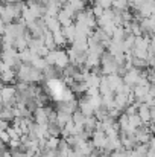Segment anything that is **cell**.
Returning <instances> with one entry per match:
<instances>
[{"label": "cell", "instance_id": "2", "mask_svg": "<svg viewBox=\"0 0 155 157\" xmlns=\"http://www.w3.org/2000/svg\"><path fill=\"white\" fill-rule=\"evenodd\" d=\"M0 95H2V101L5 107H14L15 105V87L14 86H3L0 87Z\"/></svg>", "mask_w": 155, "mask_h": 157}, {"label": "cell", "instance_id": "1", "mask_svg": "<svg viewBox=\"0 0 155 157\" xmlns=\"http://www.w3.org/2000/svg\"><path fill=\"white\" fill-rule=\"evenodd\" d=\"M24 8V2H12V3H2L0 5V20L8 25L20 18L21 11Z\"/></svg>", "mask_w": 155, "mask_h": 157}, {"label": "cell", "instance_id": "4", "mask_svg": "<svg viewBox=\"0 0 155 157\" xmlns=\"http://www.w3.org/2000/svg\"><path fill=\"white\" fill-rule=\"evenodd\" d=\"M142 70H143V69H142ZM142 70L131 67L129 70H126V72L123 73V76H122L123 82H125L126 86H129V87H134V86L137 84V81L140 79V76H142Z\"/></svg>", "mask_w": 155, "mask_h": 157}, {"label": "cell", "instance_id": "15", "mask_svg": "<svg viewBox=\"0 0 155 157\" xmlns=\"http://www.w3.org/2000/svg\"><path fill=\"white\" fill-rule=\"evenodd\" d=\"M31 66H32L34 69H38V70H41V72H43L49 64L46 63V59H44L43 56H34V59L31 61Z\"/></svg>", "mask_w": 155, "mask_h": 157}, {"label": "cell", "instance_id": "21", "mask_svg": "<svg viewBox=\"0 0 155 157\" xmlns=\"http://www.w3.org/2000/svg\"><path fill=\"white\" fill-rule=\"evenodd\" d=\"M90 9V12L94 15V18H98V17H101L102 15V12H103V9L101 8V6H98V5H93L91 8H88Z\"/></svg>", "mask_w": 155, "mask_h": 157}, {"label": "cell", "instance_id": "20", "mask_svg": "<svg viewBox=\"0 0 155 157\" xmlns=\"http://www.w3.org/2000/svg\"><path fill=\"white\" fill-rule=\"evenodd\" d=\"M93 5H98L102 9H111L113 8V0H93Z\"/></svg>", "mask_w": 155, "mask_h": 157}, {"label": "cell", "instance_id": "19", "mask_svg": "<svg viewBox=\"0 0 155 157\" xmlns=\"http://www.w3.org/2000/svg\"><path fill=\"white\" fill-rule=\"evenodd\" d=\"M85 117H87V116H84L79 110H76V111H73V113H72V121H73V124H75V125H82V127H84Z\"/></svg>", "mask_w": 155, "mask_h": 157}, {"label": "cell", "instance_id": "5", "mask_svg": "<svg viewBox=\"0 0 155 157\" xmlns=\"http://www.w3.org/2000/svg\"><path fill=\"white\" fill-rule=\"evenodd\" d=\"M78 110H79L84 116H93V114H94V108L91 107L90 101L87 99V96H84L82 99L78 101Z\"/></svg>", "mask_w": 155, "mask_h": 157}, {"label": "cell", "instance_id": "16", "mask_svg": "<svg viewBox=\"0 0 155 157\" xmlns=\"http://www.w3.org/2000/svg\"><path fill=\"white\" fill-rule=\"evenodd\" d=\"M96 125H98V119L94 116H87L85 117V122H84V130L91 133L93 130H96Z\"/></svg>", "mask_w": 155, "mask_h": 157}, {"label": "cell", "instance_id": "7", "mask_svg": "<svg viewBox=\"0 0 155 157\" xmlns=\"http://www.w3.org/2000/svg\"><path fill=\"white\" fill-rule=\"evenodd\" d=\"M70 61H68V56H67V52L64 51V49H58V55H56V61H55V64H53V67L55 69H59V70H62L67 64H68Z\"/></svg>", "mask_w": 155, "mask_h": 157}, {"label": "cell", "instance_id": "3", "mask_svg": "<svg viewBox=\"0 0 155 157\" xmlns=\"http://www.w3.org/2000/svg\"><path fill=\"white\" fill-rule=\"evenodd\" d=\"M0 59L6 64V66H9V67H12V69H15L21 61L18 59V52L14 49V48H11V49H6V51H2V55H0Z\"/></svg>", "mask_w": 155, "mask_h": 157}, {"label": "cell", "instance_id": "8", "mask_svg": "<svg viewBox=\"0 0 155 157\" xmlns=\"http://www.w3.org/2000/svg\"><path fill=\"white\" fill-rule=\"evenodd\" d=\"M105 78H106V81H108V86L111 87V90L113 92H116L122 84H123V79H122V76L120 75H117V73H111V75H103Z\"/></svg>", "mask_w": 155, "mask_h": 157}, {"label": "cell", "instance_id": "17", "mask_svg": "<svg viewBox=\"0 0 155 157\" xmlns=\"http://www.w3.org/2000/svg\"><path fill=\"white\" fill-rule=\"evenodd\" d=\"M142 125H143V122H142V119L137 116V113L128 116V127H131L132 130H137V128H140Z\"/></svg>", "mask_w": 155, "mask_h": 157}, {"label": "cell", "instance_id": "11", "mask_svg": "<svg viewBox=\"0 0 155 157\" xmlns=\"http://www.w3.org/2000/svg\"><path fill=\"white\" fill-rule=\"evenodd\" d=\"M61 32H62L64 38L67 40V43H72L73 38H75V34H76V28H75V25L72 23V25H68V26H62V28H61Z\"/></svg>", "mask_w": 155, "mask_h": 157}, {"label": "cell", "instance_id": "23", "mask_svg": "<svg viewBox=\"0 0 155 157\" xmlns=\"http://www.w3.org/2000/svg\"><path fill=\"white\" fill-rule=\"evenodd\" d=\"M0 157H12V156H11V153H9V151L6 150V151H5V153H3V154H2Z\"/></svg>", "mask_w": 155, "mask_h": 157}, {"label": "cell", "instance_id": "6", "mask_svg": "<svg viewBox=\"0 0 155 157\" xmlns=\"http://www.w3.org/2000/svg\"><path fill=\"white\" fill-rule=\"evenodd\" d=\"M34 122L38 125H46L47 124V113L44 110V107H37L34 110Z\"/></svg>", "mask_w": 155, "mask_h": 157}, {"label": "cell", "instance_id": "9", "mask_svg": "<svg viewBox=\"0 0 155 157\" xmlns=\"http://www.w3.org/2000/svg\"><path fill=\"white\" fill-rule=\"evenodd\" d=\"M41 18L44 20L46 29H47L49 32H55V31L61 29V23L58 21V18H56V17H50V15H43Z\"/></svg>", "mask_w": 155, "mask_h": 157}, {"label": "cell", "instance_id": "24", "mask_svg": "<svg viewBox=\"0 0 155 157\" xmlns=\"http://www.w3.org/2000/svg\"><path fill=\"white\" fill-rule=\"evenodd\" d=\"M0 105H3V101H2V95H0Z\"/></svg>", "mask_w": 155, "mask_h": 157}, {"label": "cell", "instance_id": "13", "mask_svg": "<svg viewBox=\"0 0 155 157\" xmlns=\"http://www.w3.org/2000/svg\"><path fill=\"white\" fill-rule=\"evenodd\" d=\"M34 56H38V55H35V53L32 52L31 49H24V51H21V52H18V59L21 61V63H26V64H31V61L34 59Z\"/></svg>", "mask_w": 155, "mask_h": 157}, {"label": "cell", "instance_id": "12", "mask_svg": "<svg viewBox=\"0 0 155 157\" xmlns=\"http://www.w3.org/2000/svg\"><path fill=\"white\" fill-rule=\"evenodd\" d=\"M52 38H53V43H55V46H56V48H62V46H65V44H67V40L64 38V35H62L61 29H58V31L52 32Z\"/></svg>", "mask_w": 155, "mask_h": 157}, {"label": "cell", "instance_id": "22", "mask_svg": "<svg viewBox=\"0 0 155 157\" xmlns=\"http://www.w3.org/2000/svg\"><path fill=\"white\" fill-rule=\"evenodd\" d=\"M9 125H11V124H9L8 121H5V119H0V131L6 130V128H8Z\"/></svg>", "mask_w": 155, "mask_h": 157}, {"label": "cell", "instance_id": "18", "mask_svg": "<svg viewBox=\"0 0 155 157\" xmlns=\"http://www.w3.org/2000/svg\"><path fill=\"white\" fill-rule=\"evenodd\" d=\"M47 134L53 137H59L61 134V127L56 122H47Z\"/></svg>", "mask_w": 155, "mask_h": 157}, {"label": "cell", "instance_id": "10", "mask_svg": "<svg viewBox=\"0 0 155 157\" xmlns=\"http://www.w3.org/2000/svg\"><path fill=\"white\" fill-rule=\"evenodd\" d=\"M14 81H15V70L12 67H6L3 72H0V82H5V86H6Z\"/></svg>", "mask_w": 155, "mask_h": 157}, {"label": "cell", "instance_id": "14", "mask_svg": "<svg viewBox=\"0 0 155 157\" xmlns=\"http://www.w3.org/2000/svg\"><path fill=\"white\" fill-rule=\"evenodd\" d=\"M26 48H28V40H26L24 35H20V37H17V38L14 40V49H15L17 52H21V51H24Z\"/></svg>", "mask_w": 155, "mask_h": 157}, {"label": "cell", "instance_id": "25", "mask_svg": "<svg viewBox=\"0 0 155 157\" xmlns=\"http://www.w3.org/2000/svg\"><path fill=\"white\" fill-rule=\"evenodd\" d=\"M2 107H3V105H0V108H2Z\"/></svg>", "mask_w": 155, "mask_h": 157}]
</instances>
